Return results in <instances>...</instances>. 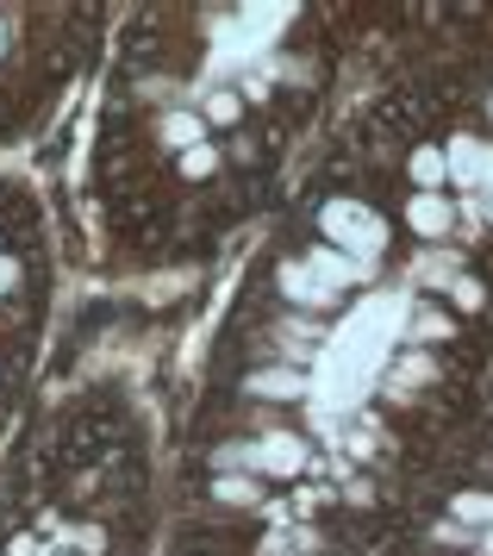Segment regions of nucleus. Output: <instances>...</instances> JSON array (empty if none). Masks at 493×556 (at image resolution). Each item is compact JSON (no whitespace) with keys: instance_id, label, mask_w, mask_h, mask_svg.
Segmentation results:
<instances>
[{"instance_id":"1","label":"nucleus","mask_w":493,"mask_h":556,"mask_svg":"<svg viewBox=\"0 0 493 556\" xmlns=\"http://www.w3.org/2000/svg\"><path fill=\"white\" fill-rule=\"evenodd\" d=\"M331 81L306 7H150L106 88L94 194L138 269L200 256L269 188Z\"/></svg>"},{"instance_id":"4","label":"nucleus","mask_w":493,"mask_h":556,"mask_svg":"<svg viewBox=\"0 0 493 556\" xmlns=\"http://www.w3.org/2000/svg\"><path fill=\"white\" fill-rule=\"evenodd\" d=\"M94 45V7H0V131L38 119Z\"/></svg>"},{"instance_id":"3","label":"nucleus","mask_w":493,"mask_h":556,"mask_svg":"<svg viewBox=\"0 0 493 556\" xmlns=\"http://www.w3.org/2000/svg\"><path fill=\"white\" fill-rule=\"evenodd\" d=\"M45 306H50V244L38 201L20 181L0 176V438L13 426L38 344H45Z\"/></svg>"},{"instance_id":"2","label":"nucleus","mask_w":493,"mask_h":556,"mask_svg":"<svg viewBox=\"0 0 493 556\" xmlns=\"http://www.w3.org/2000/svg\"><path fill=\"white\" fill-rule=\"evenodd\" d=\"M150 444L119 388H81L0 469V556H144Z\"/></svg>"}]
</instances>
